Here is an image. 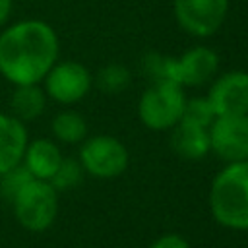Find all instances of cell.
<instances>
[{
	"mask_svg": "<svg viewBox=\"0 0 248 248\" xmlns=\"http://www.w3.org/2000/svg\"><path fill=\"white\" fill-rule=\"evenodd\" d=\"M33 178H35V176L27 170V167L21 169V167L17 165V167L10 169L8 172H4V178H2V182H0V190H2V194H4L6 198L14 200L16 194H17L29 180H33Z\"/></svg>",
	"mask_w": 248,
	"mask_h": 248,
	"instance_id": "d6986e66",
	"label": "cell"
},
{
	"mask_svg": "<svg viewBox=\"0 0 248 248\" xmlns=\"http://www.w3.org/2000/svg\"><path fill=\"white\" fill-rule=\"evenodd\" d=\"M149 248H190L188 240L180 234H163Z\"/></svg>",
	"mask_w": 248,
	"mask_h": 248,
	"instance_id": "ffe728a7",
	"label": "cell"
},
{
	"mask_svg": "<svg viewBox=\"0 0 248 248\" xmlns=\"http://www.w3.org/2000/svg\"><path fill=\"white\" fill-rule=\"evenodd\" d=\"M217 116L248 114V74L229 72L217 78L207 95Z\"/></svg>",
	"mask_w": 248,
	"mask_h": 248,
	"instance_id": "9c48e42d",
	"label": "cell"
},
{
	"mask_svg": "<svg viewBox=\"0 0 248 248\" xmlns=\"http://www.w3.org/2000/svg\"><path fill=\"white\" fill-rule=\"evenodd\" d=\"M209 149L223 161H248V114L217 116L209 126Z\"/></svg>",
	"mask_w": 248,
	"mask_h": 248,
	"instance_id": "5b68a950",
	"label": "cell"
},
{
	"mask_svg": "<svg viewBox=\"0 0 248 248\" xmlns=\"http://www.w3.org/2000/svg\"><path fill=\"white\" fill-rule=\"evenodd\" d=\"M56 54L58 39L45 21H19L0 35V72L16 85L41 81Z\"/></svg>",
	"mask_w": 248,
	"mask_h": 248,
	"instance_id": "6da1fadb",
	"label": "cell"
},
{
	"mask_svg": "<svg viewBox=\"0 0 248 248\" xmlns=\"http://www.w3.org/2000/svg\"><path fill=\"white\" fill-rule=\"evenodd\" d=\"M97 85L107 93H118L130 85V72L118 64L105 66L97 76Z\"/></svg>",
	"mask_w": 248,
	"mask_h": 248,
	"instance_id": "e0dca14e",
	"label": "cell"
},
{
	"mask_svg": "<svg viewBox=\"0 0 248 248\" xmlns=\"http://www.w3.org/2000/svg\"><path fill=\"white\" fill-rule=\"evenodd\" d=\"M10 6H12V0H0V25L6 21L8 14H10Z\"/></svg>",
	"mask_w": 248,
	"mask_h": 248,
	"instance_id": "44dd1931",
	"label": "cell"
},
{
	"mask_svg": "<svg viewBox=\"0 0 248 248\" xmlns=\"http://www.w3.org/2000/svg\"><path fill=\"white\" fill-rule=\"evenodd\" d=\"M81 180V165L74 159H62L60 167L50 178V184L54 190H66L76 186Z\"/></svg>",
	"mask_w": 248,
	"mask_h": 248,
	"instance_id": "ac0fdd59",
	"label": "cell"
},
{
	"mask_svg": "<svg viewBox=\"0 0 248 248\" xmlns=\"http://www.w3.org/2000/svg\"><path fill=\"white\" fill-rule=\"evenodd\" d=\"M170 145L182 159H200L209 151V130L180 120L170 136Z\"/></svg>",
	"mask_w": 248,
	"mask_h": 248,
	"instance_id": "7c38bea8",
	"label": "cell"
},
{
	"mask_svg": "<svg viewBox=\"0 0 248 248\" xmlns=\"http://www.w3.org/2000/svg\"><path fill=\"white\" fill-rule=\"evenodd\" d=\"M184 91L169 79H157L140 99V118L151 130H167L180 122L184 112Z\"/></svg>",
	"mask_w": 248,
	"mask_h": 248,
	"instance_id": "3957f363",
	"label": "cell"
},
{
	"mask_svg": "<svg viewBox=\"0 0 248 248\" xmlns=\"http://www.w3.org/2000/svg\"><path fill=\"white\" fill-rule=\"evenodd\" d=\"M45 108V95L35 85H17V89L12 95V110L17 120H33L39 116Z\"/></svg>",
	"mask_w": 248,
	"mask_h": 248,
	"instance_id": "5bb4252c",
	"label": "cell"
},
{
	"mask_svg": "<svg viewBox=\"0 0 248 248\" xmlns=\"http://www.w3.org/2000/svg\"><path fill=\"white\" fill-rule=\"evenodd\" d=\"M27 149V134L21 120L0 114V174L17 167Z\"/></svg>",
	"mask_w": 248,
	"mask_h": 248,
	"instance_id": "8fae6325",
	"label": "cell"
},
{
	"mask_svg": "<svg viewBox=\"0 0 248 248\" xmlns=\"http://www.w3.org/2000/svg\"><path fill=\"white\" fill-rule=\"evenodd\" d=\"M45 78L48 95L64 105L79 101L91 87L89 72L78 62H62L52 66Z\"/></svg>",
	"mask_w": 248,
	"mask_h": 248,
	"instance_id": "30bf717a",
	"label": "cell"
},
{
	"mask_svg": "<svg viewBox=\"0 0 248 248\" xmlns=\"http://www.w3.org/2000/svg\"><path fill=\"white\" fill-rule=\"evenodd\" d=\"M209 209L223 227L248 231V161L229 163L213 178Z\"/></svg>",
	"mask_w": 248,
	"mask_h": 248,
	"instance_id": "7a4b0ae2",
	"label": "cell"
},
{
	"mask_svg": "<svg viewBox=\"0 0 248 248\" xmlns=\"http://www.w3.org/2000/svg\"><path fill=\"white\" fill-rule=\"evenodd\" d=\"M219 58L215 50L207 46H194L186 50L180 58H165L163 78L174 81L176 85H202L211 79L217 72Z\"/></svg>",
	"mask_w": 248,
	"mask_h": 248,
	"instance_id": "52a82bcc",
	"label": "cell"
},
{
	"mask_svg": "<svg viewBox=\"0 0 248 248\" xmlns=\"http://www.w3.org/2000/svg\"><path fill=\"white\" fill-rule=\"evenodd\" d=\"M25 167L39 180H50L62 163L58 147L48 140H37L25 149Z\"/></svg>",
	"mask_w": 248,
	"mask_h": 248,
	"instance_id": "4fadbf2b",
	"label": "cell"
},
{
	"mask_svg": "<svg viewBox=\"0 0 248 248\" xmlns=\"http://www.w3.org/2000/svg\"><path fill=\"white\" fill-rule=\"evenodd\" d=\"M215 118H217V114H215L209 99L207 97H194V99L186 101L184 112H182V118L180 120H186V122L198 124V126L209 128Z\"/></svg>",
	"mask_w": 248,
	"mask_h": 248,
	"instance_id": "2e32d148",
	"label": "cell"
},
{
	"mask_svg": "<svg viewBox=\"0 0 248 248\" xmlns=\"http://www.w3.org/2000/svg\"><path fill=\"white\" fill-rule=\"evenodd\" d=\"M229 0H174L178 25L196 37L215 33L225 21Z\"/></svg>",
	"mask_w": 248,
	"mask_h": 248,
	"instance_id": "ba28073f",
	"label": "cell"
},
{
	"mask_svg": "<svg viewBox=\"0 0 248 248\" xmlns=\"http://www.w3.org/2000/svg\"><path fill=\"white\" fill-rule=\"evenodd\" d=\"M17 221L29 231H45L52 225L58 209L56 192L50 182L33 178L12 200Z\"/></svg>",
	"mask_w": 248,
	"mask_h": 248,
	"instance_id": "277c9868",
	"label": "cell"
},
{
	"mask_svg": "<svg viewBox=\"0 0 248 248\" xmlns=\"http://www.w3.org/2000/svg\"><path fill=\"white\" fill-rule=\"evenodd\" d=\"M79 159L81 167L99 178H114L128 167V151L124 143L110 136H97L85 141Z\"/></svg>",
	"mask_w": 248,
	"mask_h": 248,
	"instance_id": "8992f818",
	"label": "cell"
},
{
	"mask_svg": "<svg viewBox=\"0 0 248 248\" xmlns=\"http://www.w3.org/2000/svg\"><path fill=\"white\" fill-rule=\"evenodd\" d=\"M54 136L66 143H76L85 138L87 124L78 112H60L52 122Z\"/></svg>",
	"mask_w": 248,
	"mask_h": 248,
	"instance_id": "9a60e30c",
	"label": "cell"
}]
</instances>
